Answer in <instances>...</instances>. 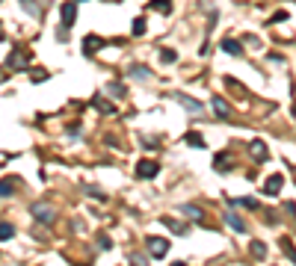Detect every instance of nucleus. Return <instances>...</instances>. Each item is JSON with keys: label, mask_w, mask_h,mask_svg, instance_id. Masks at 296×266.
Masks as SVG:
<instances>
[{"label": "nucleus", "mask_w": 296, "mask_h": 266, "mask_svg": "<svg viewBox=\"0 0 296 266\" xmlns=\"http://www.w3.org/2000/svg\"><path fill=\"white\" fill-rule=\"evenodd\" d=\"M157 172H160V166H157L154 160H139V163H136V177L151 180V177H157Z\"/></svg>", "instance_id": "obj_4"}, {"label": "nucleus", "mask_w": 296, "mask_h": 266, "mask_svg": "<svg viewBox=\"0 0 296 266\" xmlns=\"http://www.w3.org/2000/svg\"><path fill=\"white\" fill-rule=\"evenodd\" d=\"M128 74H130L133 80H139V83L151 80V68H148V65H130V68H128Z\"/></svg>", "instance_id": "obj_9"}, {"label": "nucleus", "mask_w": 296, "mask_h": 266, "mask_svg": "<svg viewBox=\"0 0 296 266\" xmlns=\"http://www.w3.org/2000/svg\"><path fill=\"white\" fill-rule=\"evenodd\" d=\"M27 65H30V51L27 48H15L6 59V68H12V71H24Z\"/></svg>", "instance_id": "obj_2"}, {"label": "nucleus", "mask_w": 296, "mask_h": 266, "mask_svg": "<svg viewBox=\"0 0 296 266\" xmlns=\"http://www.w3.org/2000/svg\"><path fill=\"white\" fill-rule=\"evenodd\" d=\"M107 95H113V98H125V86H122L119 80H113V83H107Z\"/></svg>", "instance_id": "obj_21"}, {"label": "nucleus", "mask_w": 296, "mask_h": 266, "mask_svg": "<svg viewBox=\"0 0 296 266\" xmlns=\"http://www.w3.org/2000/svg\"><path fill=\"white\" fill-rule=\"evenodd\" d=\"M21 9H24L30 18H42V9H39V3H36V0H21Z\"/></svg>", "instance_id": "obj_16"}, {"label": "nucleus", "mask_w": 296, "mask_h": 266, "mask_svg": "<svg viewBox=\"0 0 296 266\" xmlns=\"http://www.w3.org/2000/svg\"><path fill=\"white\" fill-rule=\"evenodd\" d=\"M48 77H51V74H48V71H42V68H36V71H33V83H45Z\"/></svg>", "instance_id": "obj_30"}, {"label": "nucleus", "mask_w": 296, "mask_h": 266, "mask_svg": "<svg viewBox=\"0 0 296 266\" xmlns=\"http://www.w3.org/2000/svg\"><path fill=\"white\" fill-rule=\"evenodd\" d=\"M222 51H225L228 56H243V42H237V39H222Z\"/></svg>", "instance_id": "obj_12"}, {"label": "nucleus", "mask_w": 296, "mask_h": 266, "mask_svg": "<svg viewBox=\"0 0 296 266\" xmlns=\"http://www.w3.org/2000/svg\"><path fill=\"white\" fill-rule=\"evenodd\" d=\"M104 48V39H98V35H86L83 39V51H86V56H92L95 51H101Z\"/></svg>", "instance_id": "obj_13"}, {"label": "nucleus", "mask_w": 296, "mask_h": 266, "mask_svg": "<svg viewBox=\"0 0 296 266\" xmlns=\"http://www.w3.org/2000/svg\"><path fill=\"white\" fill-rule=\"evenodd\" d=\"M3 39H6V33H3V30H0V42H3Z\"/></svg>", "instance_id": "obj_33"}, {"label": "nucleus", "mask_w": 296, "mask_h": 266, "mask_svg": "<svg viewBox=\"0 0 296 266\" xmlns=\"http://www.w3.org/2000/svg\"><path fill=\"white\" fill-rule=\"evenodd\" d=\"M92 106H95L98 112H107V116H110V112H116V106H113V104H107V101H104V98H98V95L92 98Z\"/></svg>", "instance_id": "obj_18"}, {"label": "nucleus", "mask_w": 296, "mask_h": 266, "mask_svg": "<svg viewBox=\"0 0 296 266\" xmlns=\"http://www.w3.org/2000/svg\"><path fill=\"white\" fill-rule=\"evenodd\" d=\"M74 21H77V0H68L62 3V27H71Z\"/></svg>", "instance_id": "obj_5"}, {"label": "nucleus", "mask_w": 296, "mask_h": 266, "mask_svg": "<svg viewBox=\"0 0 296 266\" xmlns=\"http://www.w3.org/2000/svg\"><path fill=\"white\" fill-rule=\"evenodd\" d=\"M145 30H148V21H145V18H136L133 27H130V35H142Z\"/></svg>", "instance_id": "obj_27"}, {"label": "nucleus", "mask_w": 296, "mask_h": 266, "mask_svg": "<svg viewBox=\"0 0 296 266\" xmlns=\"http://www.w3.org/2000/svg\"><path fill=\"white\" fill-rule=\"evenodd\" d=\"M222 219H225V225H228V228H234L237 234H243V231H246V222H243V219H240L237 213H225Z\"/></svg>", "instance_id": "obj_14"}, {"label": "nucleus", "mask_w": 296, "mask_h": 266, "mask_svg": "<svg viewBox=\"0 0 296 266\" xmlns=\"http://www.w3.org/2000/svg\"><path fill=\"white\" fill-rule=\"evenodd\" d=\"M151 9H157V12H172V0H151Z\"/></svg>", "instance_id": "obj_25"}, {"label": "nucleus", "mask_w": 296, "mask_h": 266, "mask_svg": "<svg viewBox=\"0 0 296 266\" xmlns=\"http://www.w3.org/2000/svg\"><path fill=\"white\" fill-rule=\"evenodd\" d=\"M252 257H261L264 260L267 257V246L264 243H252Z\"/></svg>", "instance_id": "obj_29"}, {"label": "nucleus", "mask_w": 296, "mask_h": 266, "mask_svg": "<svg viewBox=\"0 0 296 266\" xmlns=\"http://www.w3.org/2000/svg\"><path fill=\"white\" fill-rule=\"evenodd\" d=\"M184 142H187V145H193V148H204L202 133H187V136H184Z\"/></svg>", "instance_id": "obj_24"}, {"label": "nucleus", "mask_w": 296, "mask_h": 266, "mask_svg": "<svg viewBox=\"0 0 296 266\" xmlns=\"http://www.w3.org/2000/svg\"><path fill=\"white\" fill-rule=\"evenodd\" d=\"M145 246H148V254L157 257V260L166 257V251H169V240H163V237H148Z\"/></svg>", "instance_id": "obj_3"}, {"label": "nucleus", "mask_w": 296, "mask_h": 266, "mask_svg": "<svg viewBox=\"0 0 296 266\" xmlns=\"http://www.w3.org/2000/svg\"><path fill=\"white\" fill-rule=\"evenodd\" d=\"M12 237H15V225L0 222V243H6V240H12Z\"/></svg>", "instance_id": "obj_19"}, {"label": "nucleus", "mask_w": 296, "mask_h": 266, "mask_svg": "<svg viewBox=\"0 0 296 266\" xmlns=\"http://www.w3.org/2000/svg\"><path fill=\"white\" fill-rule=\"evenodd\" d=\"M77 3H83V0H77Z\"/></svg>", "instance_id": "obj_35"}, {"label": "nucleus", "mask_w": 296, "mask_h": 266, "mask_svg": "<svg viewBox=\"0 0 296 266\" xmlns=\"http://www.w3.org/2000/svg\"><path fill=\"white\" fill-rule=\"evenodd\" d=\"M284 210H287L290 216H296V204H293V201H287V204H284Z\"/></svg>", "instance_id": "obj_32"}, {"label": "nucleus", "mask_w": 296, "mask_h": 266, "mask_svg": "<svg viewBox=\"0 0 296 266\" xmlns=\"http://www.w3.org/2000/svg\"><path fill=\"white\" fill-rule=\"evenodd\" d=\"M278 246H281V251H284V254H287V257H290V260L296 263V248H293V243H290V237H284V240H281Z\"/></svg>", "instance_id": "obj_23"}, {"label": "nucleus", "mask_w": 296, "mask_h": 266, "mask_svg": "<svg viewBox=\"0 0 296 266\" xmlns=\"http://www.w3.org/2000/svg\"><path fill=\"white\" fill-rule=\"evenodd\" d=\"M281 186H284V177H281V175L267 177V183H264V195H278V193H281Z\"/></svg>", "instance_id": "obj_7"}, {"label": "nucleus", "mask_w": 296, "mask_h": 266, "mask_svg": "<svg viewBox=\"0 0 296 266\" xmlns=\"http://www.w3.org/2000/svg\"><path fill=\"white\" fill-rule=\"evenodd\" d=\"M213 169H216V172H222V175L234 169V160H231L228 151H222V154H216V157H213Z\"/></svg>", "instance_id": "obj_6"}, {"label": "nucleus", "mask_w": 296, "mask_h": 266, "mask_svg": "<svg viewBox=\"0 0 296 266\" xmlns=\"http://www.w3.org/2000/svg\"><path fill=\"white\" fill-rule=\"evenodd\" d=\"M293 119H296V109H293Z\"/></svg>", "instance_id": "obj_34"}, {"label": "nucleus", "mask_w": 296, "mask_h": 266, "mask_svg": "<svg viewBox=\"0 0 296 266\" xmlns=\"http://www.w3.org/2000/svg\"><path fill=\"white\" fill-rule=\"evenodd\" d=\"M210 106H213V112H216V116H219L222 122H228V119H231V106H228L225 101H222V98H213V101H210Z\"/></svg>", "instance_id": "obj_8"}, {"label": "nucleus", "mask_w": 296, "mask_h": 266, "mask_svg": "<svg viewBox=\"0 0 296 266\" xmlns=\"http://www.w3.org/2000/svg\"><path fill=\"white\" fill-rule=\"evenodd\" d=\"M175 98H178L184 106H187L190 112H202V104H199V101H193V98H187V95H175Z\"/></svg>", "instance_id": "obj_20"}, {"label": "nucleus", "mask_w": 296, "mask_h": 266, "mask_svg": "<svg viewBox=\"0 0 296 266\" xmlns=\"http://www.w3.org/2000/svg\"><path fill=\"white\" fill-rule=\"evenodd\" d=\"M15 189H18V180H15V177H9V180H0V198H9V195H15Z\"/></svg>", "instance_id": "obj_15"}, {"label": "nucleus", "mask_w": 296, "mask_h": 266, "mask_svg": "<svg viewBox=\"0 0 296 266\" xmlns=\"http://www.w3.org/2000/svg\"><path fill=\"white\" fill-rule=\"evenodd\" d=\"M163 225L169 228V231H175V234H187V225H181V222H175V219H166V216H163Z\"/></svg>", "instance_id": "obj_22"}, {"label": "nucleus", "mask_w": 296, "mask_h": 266, "mask_svg": "<svg viewBox=\"0 0 296 266\" xmlns=\"http://www.w3.org/2000/svg\"><path fill=\"white\" fill-rule=\"evenodd\" d=\"M249 151H252V157H255V160H258V163H264V160H267V157H270V151H267V145H264V142H261V139H255V142H252V145H249Z\"/></svg>", "instance_id": "obj_11"}, {"label": "nucleus", "mask_w": 296, "mask_h": 266, "mask_svg": "<svg viewBox=\"0 0 296 266\" xmlns=\"http://www.w3.org/2000/svg\"><path fill=\"white\" fill-rule=\"evenodd\" d=\"M142 145H145L148 151H154V148H157V142H154V139H142Z\"/></svg>", "instance_id": "obj_31"}, {"label": "nucleus", "mask_w": 296, "mask_h": 266, "mask_svg": "<svg viewBox=\"0 0 296 266\" xmlns=\"http://www.w3.org/2000/svg\"><path fill=\"white\" fill-rule=\"evenodd\" d=\"M175 59H178V53H175L172 48H163V51H160V62H163V65H172Z\"/></svg>", "instance_id": "obj_28"}, {"label": "nucleus", "mask_w": 296, "mask_h": 266, "mask_svg": "<svg viewBox=\"0 0 296 266\" xmlns=\"http://www.w3.org/2000/svg\"><path fill=\"white\" fill-rule=\"evenodd\" d=\"M30 213H33V219L39 222V225H51V222L56 219V210H54L51 204H45V201H36V204H30Z\"/></svg>", "instance_id": "obj_1"}, {"label": "nucleus", "mask_w": 296, "mask_h": 266, "mask_svg": "<svg viewBox=\"0 0 296 266\" xmlns=\"http://www.w3.org/2000/svg\"><path fill=\"white\" fill-rule=\"evenodd\" d=\"M181 213L187 219H193V222H204V210L199 204H181Z\"/></svg>", "instance_id": "obj_10"}, {"label": "nucleus", "mask_w": 296, "mask_h": 266, "mask_svg": "<svg viewBox=\"0 0 296 266\" xmlns=\"http://www.w3.org/2000/svg\"><path fill=\"white\" fill-rule=\"evenodd\" d=\"M83 193H86L89 198H98V201H104V198H107V195L101 193V189H98V186H92V183H86V186H83Z\"/></svg>", "instance_id": "obj_26"}, {"label": "nucleus", "mask_w": 296, "mask_h": 266, "mask_svg": "<svg viewBox=\"0 0 296 266\" xmlns=\"http://www.w3.org/2000/svg\"><path fill=\"white\" fill-rule=\"evenodd\" d=\"M228 204H231V207H246V210H258V207H261L255 198H231Z\"/></svg>", "instance_id": "obj_17"}]
</instances>
